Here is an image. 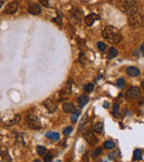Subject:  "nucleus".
<instances>
[{"instance_id": "nucleus-1", "label": "nucleus", "mask_w": 144, "mask_h": 162, "mask_svg": "<svg viewBox=\"0 0 144 162\" xmlns=\"http://www.w3.org/2000/svg\"><path fill=\"white\" fill-rule=\"evenodd\" d=\"M102 36L111 43H119L122 41V36L120 35L119 30L113 26H107L102 31Z\"/></svg>"}, {"instance_id": "nucleus-2", "label": "nucleus", "mask_w": 144, "mask_h": 162, "mask_svg": "<svg viewBox=\"0 0 144 162\" xmlns=\"http://www.w3.org/2000/svg\"><path fill=\"white\" fill-rule=\"evenodd\" d=\"M121 10H122L124 14L132 16V14H137V10H139V6L135 1L133 0H124L121 5Z\"/></svg>"}, {"instance_id": "nucleus-3", "label": "nucleus", "mask_w": 144, "mask_h": 162, "mask_svg": "<svg viewBox=\"0 0 144 162\" xmlns=\"http://www.w3.org/2000/svg\"><path fill=\"white\" fill-rule=\"evenodd\" d=\"M128 21L132 28H140L144 25V16L139 14H132V16H129Z\"/></svg>"}, {"instance_id": "nucleus-4", "label": "nucleus", "mask_w": 144, "mask_h": 162, "mask_svg": "<svg viewBox=\"0 0 144 162\" xmlns=\"http://www.w3.org/2000/svg\"><path fill=\"white\" fill-rule=\"evenodd\" d=\"M26 121H27V124L31 129H40L41 128V122L39 118L37 117L36 114H28L27 118H26Z\"/></svg>"}, {"instance_id": "nucleus-5", "label": "nucleus", "mask_w": 144, "mask_h": 162, "mask_svg": "<svg viewBox=\"0 0 144 162\" xmlns=\"http://www.w3.org/2000/svg\"><path fill=\"white\" fill-rule=\"evenodd\" d=\"M71 88H72V80H68V82L65 85V88H62L61 91H60L61 100H63L65 98H68L71 94Z\"/></svg>"}, {"instance_id": "nucleus-6", "label": "nucleus", "mask_w": 144, "mask_h": 162, "mask_svg": "<svg viewBox=\"0 0 144 162\" xmlns=\"http://www.w3.org/2000/svg\"><path fill=\"white\" fill-rule=\"evenodd\" d=\"M140 96H141V90L137 87H131L126 92L128 99H137Z\"/></svg>"}, {"instance_id": "nucleus-7", "label": "nucleus", "mask_w": 144, "mask_h": 162, "mask_svg": "<svg viewBox=\"0 0 144 162\" xmlns=\"http://www.w3.org/2000/svg\"><path fill=\"white\" fill-rule=\"evenodd\" d=\"M44 107L47 108V110L49 111L50 113H52V112H54L56 110H57V102L53 100V99H51V98H49V99H47L46 101H44Z\"/></svg>"}, {"instance_id": "nucleus-8", "label": "nucleus", "mask_w": 144, "mask_h": 162, "mask_svg": "<svg viewBox=\"0 0 144 162\" xmlns=\"http://www.w3.org/2000/svg\"><path fill=\"white\" fill-rule=\"evenodd\" d=\"M86 26H92L94 22L96 21V20H100V16L99 14H90L89 16H86Z\"/></svg>"}, {"instance_id": "nucleus-9", "label": "nucleus", "mask_w": 144, "mask_h": 162, "mask_svg": "<svg viewBox=\"0 0 144 162\" xmlns=\"http://www.w3.org/2000/svg\"><path fill=\"white\" fill-rule=\"evenodd\" d=\"M28 11L31 14L37 16V14H40V12H41V7L38 3H31L28 8Z\"/></svg>"}, {"instance_id": "nucleus-10", "label": "nucleus", "mask_w": 144, "mask_h": 162, "mask_svg": "<svg viewBox=\"0 0 144 162\" xmlns=\"http://www.w3.org/2000/svg\"><path fill=\"white\" fill-rule=\"evenodd\" d=\"M18 8H19L18 2H16V1H14V2H10L7 7H6V12H7V14H14V12H17Z\"/></svg>"}, {"instance_id": "nucleus-11", "label": "nucleus", "mask_w": 144, "mask_h": 162, "mask_svg": "<svg viewBox=\"0 0 144 162\" xmlns=\"http://www.w3.org/2000/svg\"><path fill=\"white\" fill-rule=\"evenodd\" d=\"M84 139H86V142H89V143H91V144L96 141V138H95V135H94L93 132H92L91 130H88L86 133H84Z\"/></svg>"}, {"instance_id": "nucleus-12", "label": "nucleus", "mask_w": 144, "mask_h": 162, "mask_svg": "<svg viewBox=\"0 0 144 162\" xmlns=\"http://www.w3.org/2000/svg\"><path fill=\"white\" fill-rule=\"evenodd\" d=\"M126 73L130 77H137L140 75V70L137 67H129V68H126Z\"/></svg>"}, {"instance_id": "nucleus-13", "label": "nucleus", "mask_w": 144, "mask_h": 162, "mask_svg": "<svg viewBox=\"0 0 144 162\" xmlns=\"http://www.w3.org/2000/svg\"><path fill=\"white\" fill-rule=\"evenodd\" d=\"M75 110V108H74V105L71 103V102H65L63 103V111L67 113H71L73 112Z\"/></svg>"}, {"instance_id": "nucleus-14", "label": "nucleus", "mask_w": 144, "mask_h": 162, "mask_svg": "<svg viewBox=\"0 0 144 162\" xmlns=\"http://www.w3.org/2000/svg\"><path fill=\"white\" fill-rule=\"evenodd\" d=\"M93 131L98 134L102 133L103 132V122H101V121L95 122V124L93 126Z\"/></svg>"}, {"instance_id": "nucleus-15", "label": "nucleus", "mask_w": 144, "mask_h": 162, "mask_svg": "<svg viewBox=\"0 0 144 162\" xmlns=\"http://www.w3.org/2000/svg\"><path fill=\"white\" fill-rule=\"evenodd\" d=\"M46 135H47V138H49L50 140H53V141L60 140V134L58 133V132H48Z\"/></svg>"}, {"instance_id": "nucleus-16", "label": "nucleus", "mask_w": 144, "mask_h": 162, "mask_svg": "<svg viewBox=\"0 0 144 162\" xmlns=\"http://www.w3.org/2000/svg\"><path fill=\"white\" fill-rule=\"evenodd\" d=\"M88 101H89V98L86 97V96H81L78 98V103H79V106L82 108V107H84L88 103Z\"/></svg>"}, {"instance_id": "nucleus-17", "label": "nucleus", "mask_w": 144, "mask_h": 162, "mask_svg": "<svg viewBox=\"0 0 144 162\" xmlns=\"http://www.w3.org/2000/svg\"><path fill=\"white\" fill-rule=\"evenodd\" d=\"M142 159V151L141 150H134V152H133V160L134 161H140Z\"/></svg>"}, {"instance_id": "nucleus-18", "label": "nucleus", "mask_w": 144, "mask_h": 162, "mask_svg": "<svg viewBox=\"0 0 144 162\" xmlns=\"http://www.w3.org/2000/svg\"><path fill=\"white\" fill-rule=\"evenodd\" d=\"M118 50L115 49V48H110L109 49V53H108V58L109 59H113V58H115V57L118 56Z\"/></svg>"}, {"instance_id": "nucleus-19", "label": "nucleus", "mask_w": 144, "mask_h": 162, "mask_svg": "<svg viewBox=\"0 0 144 162\" xmlns=\"http://www.w3.org/2000/svg\"><path fill=\"white\" fill-rule=\"evenodd\" d=\"M39 1L44 7H52L54 3V0H39Z\"/></svg>"}, {"instance_id": "nucleus-20", "label": "nucleus", "mask_w": 144, "mask_h": 162, "mask_svg": "<svg viewBox=\"0 0 144 162\" xmlns=\"http://www.w3.org/2000/svg\"><path fill=\"white\" fill-rule=\"evenodd\" d=\"M79 116H80V111H78V110H74V111L72 112V114H71L72 123H75V122H77V120H78V118H79Z\"/></svg>"}, {"instance_id": "nucleus-21", "label": "nucleus", "mask_w": 144, "mask_h": 162, "mask_svg": "<svg viewBox=\"0 0 144 162\" xmlns=\"http://www.w3.org/2000/svg\"><path fill=\"white\" fill-rule=\"evenodd\" d=\"M115 147V143L113 142V141H111V140H108V141H105L104 142V148L105 149H113Z\"/></svg>"}, {"instance_id": "nucleus-22", "label": "nucleus", "mask_w": 144, "mask_h": 162, "mask_svg": "<svg viewBox=\"0 0 144 162\" xmlns=\"http://www.w3.org/2000/svg\"><path fill=\"white\" fill-rule=\"evenodd\" d=\"M79 61H80V64H82V66H86V55H84L83 52H80V55H79Z\"/></svg>"}, {"instance_id": "nucleus-23", "label": "nucleus", "mask_w": 144, "mask_h": 162, "mask_svg": "<svg viewBox=\"0 0 144 162\" xmlns=\"http://www.w3.org/2000/svg\"><path fill=\"white\" fill-rule=\"evenodd\" d=\"M96 46H98V49L100 50L101 52H104L107 50V44L104 42H102V41H99V42L96 43Z\"/></svg>"}, {"instance_id": "nucleus-24", "label": "nucleus", "mask_w": 144, "mask_h": 162, "mask_svg": "<svg viewBox=\"0 0 144 162\" xmlns=\"http://www.w3.org/2000/svg\"><path fill=\"white\" fill-rule=\"evenodd\" d=\"M43 161L51 162L52 161V154H51V153H44V154H43Z\"/></svg>"}, {"instance_id": "nucleus-25", "label": "nucleus", "mask_w": 144, "mask_h": 162, "mask_svg": "<svg viewBox=\"0 0 144 162\" xmlns=\"http://www.w3.org/2000/svg\"><path fill=\"white\" fill-rule=\"evenodd\" d=\"M93 89H94V85L93 83H88V85L84 87V90H86V92H92L93 91Z\"/></svg>"}, {"instance_id": "nucleus-26", "label": "nucleus", "mask_w": 144, "mask_h": 162, "mask_svg": "<svg viewBox=\"0 0 144 162\" xmlns=\"http://www.w3.org/2000/svg\"><path fill=\"white\" fill-rule=\"evenodd\" d=\"M37 152H38V154L43 155L46 153V148H44V147H41V146H38V147H37Z\"/></svg>"}, {"instance_id": "nucleus-27", "label": "nucleus", "mask_w": 144, "mask_h": 162, "mask_svg": "<svg viewBox=\"0 0 144 162\" xmlns=\"http://www.w3.org/2000/svg\"><path fill=\"white\" fill-rule=\"evenodd\" d=\"M124 85H125V80H124L123 78H120V79L116 81V85H118L119 88H122V87H124Z\"/></svg>"}, {"instance_id": "nucleus-28", "label": "nucleus", "mask_w": 144, "mask_h": 162, "mask_svg": "<svg viewBox=\"0 0 144 162\" xmlns=\"http://www.w3.org/2000/svg\"><path fill=\"white\" fill-rule=\"evenodd\" d=\"M73 131V128L72 127H67L63 129V134L65 135H69V134H71V132Z\"/></svg>"}, {"instance_id": "nucleus-29", "label": "nucleus", "mask_w": 144, "mask_h": 162, "mask_svg": "<svg viewBox=\"0 0 144 162\" xmlns=\"http://www.w3.org/2000/svg\"><path fill=\"white\" fill-rule=\"evenodd\" d=\"M101 152H102V148H96V149H94V151H93V157L94 158H96L98 155H100L101 154Z\"/></svg>"}, {"instance_id": "nucleus-30", "label": "nucleus", "mask_w": 144, "mask_h": 162, "mask_svg": "<svg viewBox=\"0 0 144 162\" xmlns=\"http://www.w3.org/2000/svg\"><path fill=\"white\" fill-rule=\"evenodd\" d=\"M52 21H54L56 23H58L59 26H61V25H62V19H61V17H58V18L52 19Z\"/></svg>"}, {"instance_id": "nucleus-31", "label": "nucleus", "mask_w": 144, "mask_h": 162, "mask_svg": "<svg viewBox=\"0 0 144 162\" xmlns=\"http://www.w3.org/2000/svg\"><path fill=\"white\" fill-rule=\"evenodd\" d=\"M118 155H119V152L116 151V152H113V153H110V154H109V158H110L111 160H113V159H114V158H116Z\"/></svg>"}, {"instance_id": "nucleus-32", "label": "nucleus", "mask_w": 144, "mask_h": 162, "mask_svg": "<svg viewBox=\"0 0 144 162\" xmlns=\"http://www.w3.org/2000/svg\"><path fill=\"white\" fill-rule=\"evenodd\" d=\"M118 111H119V105H118V103H115L114 106H113V112L116 113Z\"/></svg>"}, {"instance_id": "nucleus-33", "label": "nucleus", "mask_w": 144, "mask_h": 162, "mask_svg": "<svg viewBox=\"0 0 144 162\" xmlns=\"http://www.w3.org/2000/svg\"><path fill=\"white\" fill-rule=\"evenodd\" d=\"M83 161H84V162H88V154H84V155H83Z\"/></svg>"}, {"instance_id": "nucleus-34", "label": "nucleus", "mask_w": 144, "mask_h": 162, "mask_svg": "<svg viewBox=\"0 0 144 162\" xmlns=\"http://www.w3.org/2000/svg\"><path fill=\"white\" fill-rule=\"evenodd\" d=\"M141 50H142V52L144 53V42H143V44H142V47H141Z\"/></svg>"}, {"instance_id": "nucleus-35", "label": "nucleus", "mask_w": 144, "mask_h": 162, "mask_svg": "<svg viewBox=\"0 0 144 162\" xmlns=\"http://www.w3.org/2000/svg\"><path fill=\"white\" fill-rule=\"evenodd\" d=\"M109 106H110V105H109L108 102H105V103H104V107H105V108H108Z\"/></svg>"}, {"instance_id": "nucleus-36", "label": "nucleus", "mask_w": 144, "mask_h": 162, "mask_svg": "<svg viewBox=\"0 0 144 162\" xmlns=\"http://www.w3.org/2000/svg\"><path fill=\"white\" fill-rule=\"evenodd\" d=\"M32 162H42V161H40V160H38V159H36V160H33Z\"/></svg>"}, {"instance_id": "nucleus-37", "label": "nucleus", "mask_w": 144, "mask_h": 162, "mask_svg": "<svg viewBox=\"0 0 144 162\" xmlns=\"http://www.w3.org/2000/svg\"><path fill=\"white\" fill-rule=\"evenodd\" d=\"M142 89H143V90H144V81H143V82H142Z\"/></svg>"}, {"instance_id": "nucleus-38", "label": "nucleus", "mask_w": 144, "mask_h": 162, "mask_svg": "<svg viewBox=\"0 0 144 162\" xmlns=\"http://www.w3.org/2000/svg\"><path fill=\"white\" fill-rule=\"evenodd\" d=\"M1 6H2V3H1V2H0V8H1Z\"/></svg>"}, {"instance_id": "nucleus-39", "label": "nucleus", "mask_w": 144, "mask_h": 162, "mask_svg": "<svg viewBox=\"0 0 144 162\" xmlns=\"http://www.w3.org/2000/svg\"><path fill=\"white\" fill-rule=\"evenodd\" d=\"M58 162H61V161H58Z\"/></svg>"}]
</instances>
